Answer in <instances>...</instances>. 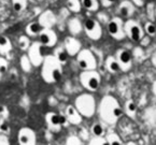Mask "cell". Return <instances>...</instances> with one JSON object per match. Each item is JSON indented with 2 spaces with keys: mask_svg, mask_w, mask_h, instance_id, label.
Here are the masks:
<instances>
[{
  "mask_svg": "<svg viewBox=\"0 0 156 145\" xmlns=\"http://www.w3.org/2000/svg\"><path fill=\"white\" fill-rule=\"evenodd\" d=\"M122 108L115 97L106 95L101 99L98 106V114L100 119L108 125H114L122 116Z\"/></svg>",
  "mask_w": 156,
  "mask_h": 145,
  "instance_id": "cell-1",
  "label": "cell"
},
{
  "mask_svg": "<svg viewBox=\"0 0 156 145\" xmlns=\"http://www.w3.org/2000/svg\"><path fill=\"white\" fill-rule=\"evenodd\" d=\"M41 76L48 84H54L60 81L62 76V64L54 55H48L42 61Z\"/></svg>",
  "mask_w": 156,
  "mask_h": 145,
  "instance_id": "cell-2",
  "label": "cell"
},
{
  "mask_svg": "<svg viewBox=\"0 0 156 145\" xmlns=\"http://www.w3.org/2000/svg\"><path fill=\"white\" fill-rule=\"evenodd\" d=\"M74 106L84 117H92L96 112V101L90 94H82L76 98Z\"/></svg>",
  "mask_w": 156,
  "mask_h": 145,
  "instance_id": "cell-3",
  "label": "cell"
},
{
  "mask_svg": "<svg viewBox=\"0 0 156 145\" xmlns=\"http://www.w3.org/2000/svg\"><path fill=\"white\" fill-rule=\"evenodd\" d=\"M80 82L82 86L88 91H96L100 86V73L95 70H85L80 74Z\"/></svg>",
  "mask_w": 156,
  "mask_h": 145,
  "instance_id": "cell-4",
  "label": "cell"
},
{
  "mask_svg": "<svg viewBox=\"0 0 156 145\" xmlns=\"http://www.w3.org/2000/svg\"><path fill=\"white\" fill-rule=\"evenodd\" d=\"M76 57L79 67L85 71V70H95L97 68V59L92 51L90 50H80Z\"/></svg>",
  "mask_w": 156,
  "mask_h": 145,
  "instance_id": "cell-5",
  "label": "cell"
},
{
  "mask_svg": "<svg viewBox=\"0 0 156 145\" xmlns=\"http://www.w3.org/2000/svg\"><path fill=\"white\" fill-rule=\"evenodd\" d=\"M124 31L125 36H128L133 41H141L143 38V32L142 27L138 22L133 21V19H128L126 23L124 24Z\"/></svg>",
  "mask_w": 156,
  "mask_h": 145,
  "instance_id": "cell-6",
  "label": "cell"
},
{
  "mask_svg": "<svg viewBox=\"0 0 156 145\" xmlns=\"http://www.w3.org/2000/svg\"><path fill=\"white\" fill-rule=\"evenodd\" d=\"M114 57L119 62L121 71L127 72L131 69V67H133V56H131V53L128 50L119 48Z\"/></svg>",
  "mask_w": 156,
  "mask_h": 145,
  "instance_id": "cell-7",
  "label": "cell"
},
{
  "mask_svg": "<svg viewBox=\"0 0 156 145\" xmlns=\"http://www.w3.org/2000/svg\"><path fill=\"white\" fill-rule=\"evenodd\" d=\"M108 31L112 38L115 40H123L126 36H125L124 31V23L119 17H114L108 23Z\"/></svg>",
  "mask_w": 156,
  "mask_h": 145,
  "instance_id": "cell-8",
  "label": "cell"
},
{
  "mask_svg": "<svg viewBox=\"0 0 156 145\" xmlns=\"http://www.w3.org/2000/svg\"><path fill=\"white\" fill-rule=\"evenodd\" d=\"M28 58L34 67H40L44 57L42 55V44L40 42H34L28 47Z\"/></svg>",
  "mask_w": 156,
  "mask_h": 145,
  "instance_id": "cell-9",
  "label": "cell"
},
{
  "mask_svg": "<svg viewBox=\"0 0 156 145\" xmlns=\"http://www.w3.org/2000/svg\"><path fill=\"white\" fill-rule=\"evenodd\" d=\"M84 29L86 35L90 39L92 40H99L102 36L101 31V26L97 19H88L84 23Z\"/></svg>",
  "mask_w": 156,
  "mask_h": 145,
  "instance_id": "cell-10",
  "label": "cell"
},
{
  "mask_svg": "<svg viewBox=\"0 0 156 145\" xmlns=\"http://www.w3.org/2000/svg\"><path fill=\"white\" fill-rule=\"evenodd\" d=\"M38 36H39V42L42 44V46L52 47L57 43V36L55 31L51 28H42Z\"/></svg>",
  "mask_w": 156,
  "mask_h": 145,
  "instance_id": "cell-11",
  "label": "cell"
},
{
  "mask_svg": "<svg viewBox=\"0 0 156 145\" xmlns=\"http://www.w3.org/2000/svg\"><path fill=\"white\" fill-rule=\"evenodd\" d=\"M17 140L21 145H34L37 143V136L31 128L24 127L19 131Z\"/></svg>",
  "mask_w": 156,
  "mask_h": 145,
  "instance_id": "cell-12",
  "label": "cell"
},
{
  "mask_svg": "<svg viewBox=\"0 0 156 145\" xmlns=\"http://www.w3.org/2000/svg\"><path fill=\"white\" fill-rule=\"evenodd\" d=\"M45 123L48 130L52 132H59L62 130V123H60L59 114L55 112H48L45 114Z\"/></svg>",
  "mask_w": 156,
  "mask_h": 145,
  "instance_id": "cell-13",
  "label": "cell"
},
{
  "mask_svg": "<svg viewBox=\"0 0 156 145\" xmlns=\"http://www.w3.org/2000/svg\"><path fill=\"white\" fill-rule=\"evenodd\" d=\"M64 47L68 55L76 56L81 50V43L73 37H66L64 42Z\"/></svg>",
  "mask_w": 156,
  "mask_h": 145,
  "instance_id": "cell-14",
  "label": "cell"
},
{
  "mask_svg": "<svg viewBox=\"0 0 156 145\" xmlns=\"http://www.w3.org/2000/svg\"><path fill=\"white\" fill-rule=\"evenodd\" d=\"M65 116H66L68 123L72 125H80L82 123V115H81L79 111L76 109L74 105H68L65 111Z\"/></svg>",
  "mask_w": 156,
  "mask_h": 145,
  "instance_id": "cell-15",
  "label": "cell"
},
{
  "mask_svg": "<svg viewBox=\"0 0 156 145\" xmlns=\"http://www.w3.org/2000/svg\"><path fill=\"white\" fill-rule=\"evenodd\" d=\"M38 23L41 25L42 28H51L56 23V17L53 12L48 10V11L43 12V13L40 15V19Z\"/></svg>",
  "mask_w": 156,
  "mask_h": 145,
  "instance_id": "cell-16",
  "label": "cell"
},
{
  "mask_svg": "<svg viewBox=\"0 0 156 145\" xmlns=\"http://www.w3.org/2000/svg\"><path fill=\"white\" fill-rule=\"evenodd\" d=\"M135 12V5L131 1L128 0H124L121 2L119 7V13L123 16V17H130Z\"/></svg>",
  "mask_w": 156,
  "mask_h": 145,
  "instance_id": "cell-17",
  "label": "cell"
},
{
  "mask_svg": "<svg viewBox=\"0 0 156 145\" xmlns=\"http://www.w3.org/2000/svg\"><path fill=\"white\" fill-rule=\"evenodd\" d=\"M106 68H107V70H108V72H110V73H112V74L119 73V72L121 71L119 62L115 59L114 56H108V57H107Z\"/></svg>",
  "mask_w": 156,
  "mask_h": 145,
  "instance_id": "cell-18",
  "label": "cell"
},
{
  "mask_svg": "<svg viewBox=\"0 0 156 145\" xmlns=\"http://www.w3.org/2000/svg\"><path fill=\"white\" fill-rule=\"evenodd\" d=\"M12 43L10 39L5 36H0V54L1 55H7L11 52Z\"/></svg>",
  "mask_w": 156,
  "mask_h": 145,
  "instance_id": "cell-19",
  "label": "cell"
},
{
  "mask_svg": "<svg viewBox=\"0 0 156 145\" xmlns=\"http://www.w3.org/2000/svg\"><path fill=\"white\" fill-rule=\"evenodd\" d=\"M124 110L125 113H126V115L130 118H135L136 115H137V104L135 103L133 100H127L125 102V106H124Z\"/></svg>",
  "mask_w": 156,
  "mask_h": 145,
  "instance_id": "cell-20",
  "label": "cell"
},
{
  "mask_svg": "<svg viewBox=\"0 0 156 145\" xmlns=\"http://www.w3.org/2000/svg\"><path fill=\"white\" fill-rule=\"evenodd\" d=\"M105 138L107 140V144H110V145H122L124 144L122 141V139L119 138V136L114 131H110L108 132L107 134H105Z\"/></svg>",
  "mask_w": 156,
  "mask_h": 145,
  "instance_id": "cell-21",
  "label": "cell"
},
{
  "mask_svg": "<svg viewBox=\"0 0 156 145\" xmlns=\"http://www.w3.org/2000/svg\"><path fill=\"white\" fill-rule=\"evenodd\" d=\"M54 56L62 64H66L68 61V53L66 52L65 47H57L54 51Z\"/></svg>",
  "mask_w": 156,
  "mask_h": 145,
  "instance_id": "cell-22",
  "label": "cell"
},
{
  "mask_svg": "<svg viewBox=\"0 0 156 145\" xmlns=\"http://www.w3.org/2000/svg\"><path fill=\"white\" fill-rule=\"evenodd\" d=\"M68 28L71 31V33L73 35H79L82 31V24L78 19H72L69 21L68 23Z\"/></svg>",
  "mask_w": 156,
  "mask_h": 145,
  "instance_id": "cell-23",
  "label": "cell"
},
{
  "mask_svg": "<svg viewBox=\"0 0 156 145\" xmlns=\"http://www.w3.org/2000/svg\"><path fill=\"white\" fill-rule=\"evenodd\" d=\"M90 132H92L93 136H103L106 134V127L101 123H95L90 127Z\"/></svg>",
  "mask_w": 156,
  "mask_h": 145,
  "instance_id": "cell-24",
  "label": "cell"
},
{
  "mask_svg": "<svg viewBox=\"0 0 156 145\" xmlns=\"http://www.w3.org/2000/svg\"><path fill=\"white\" fill-rule=\"evenodd\" d=\"M42 30V27L39 23H30L26 27V32H27L28 36H38L40 33V31Z\"/></svg>",
  "mask_w": 156,
  "mask_h": 145,
  "instance_id": "cell-25",
  "label": "cell"
},
{
  "mask_svg": "<svg viewBox=\"0 0 156 145\" xmlns=\"http://www.w3.org/2000/svg\"><path fill=\"white\" fill-rule=\"evenodd\" d=\"M20 64H21V68L25 73H29L31 71L32 64L30 62L29 58L27 55H22L21 56V60H20Z\"/></svg>",
  "mask_w": 156,
  "mask_h": 145,
  "instance_id": "cell-26",
  "label": "cell"
},
{
  "mask_svg": "<svg viewBox=\"0 0 156 145\" xmlns=\"http://www.w3.org/2000/svg\"><path fill=\"white\" fill-rule=\"evenodd\" d=\"M81 5H83L88 11H97L99 8L97 0H81Z\"/></svg>",
  "mask_w": 156,
  "mask_h": 145,
  "instance_id": "cell-27",
  "label": "cell"
},
{
  "mask_svg": "<svg viewBox=\"0 0 156 145\" xmlns=\"http://www.w3.org/2000/svg\"><path fill=\"white\" fill-rule=\"evenodd\" d=\"M27 0H12V5L15 12H22L26 8Z\"/></svg>",
  "mask_w": 156,
  "mask_h": 145,
  "instance_id": "cell-28",
  "label": "cell"
},
{
  "mask_svg": "<svg viewBox=\"0 0 156 145\" xmlns=\"http://www.w3.org/2000/svg\"><path fill=\"white\" fill-rule=\"evenodd\" d=\"M67 7L72 12H80L82 5L79 0H67Z\"/></svg>",
  "mask_w": 156,
  "mask_h": 145,
  "instance_id": "cell-29",
  "label": "cell"
},
{
  "mask_svg": "<svg viewBox=\"0 0 156 145\" xmlns=\"http://www.w3.org/2000/svg\"><path fill=\"white\" fill-rule=\"evenodd\" d=\"M19 46L22 51H27L28 47L30 46V41L28 39V37L26 36H21L19 38Z\"/></svg>",
  "mask_w": 156,
  "mask_h": 145,
  "instance_id": "cell-30",
  "label": "cell"
},
{
  "mask_svg": "<svg viewBox=\"0 0 156 145\" xmlns=\"http://www.w3.org/2000/svg\"><path fill=\"white\" fill-rule=\"evenodd\" d=\"M88 144H90V145H103V144H107V140H106V138H105V136H93V139H90V143H88Z\"/></svg>",
  "mask_w": 156,
  "mask_h": 145,
  "instance_id": "cell-31",
  "label": "cell"
},
{
  "mask_svg": "<svg viewBox=\"0 0 156 145\" xmlns=\"http://www.w3.org/2000/svg\"><path fill=\"white\" fill-rule=\"evenodd\" d=\"M66 144L67 145H81V144H83V142L78 136H74V134H72V136H68V138H67Z\"/></svg>",
  "mask_w": 156,
  "mask_h": 145,
  "instance_id": "cell-32",
  "label": "cell"
},
{
  "mask_svg": "<svg viewBox=\"0 0 156 145\" xmlns=\"http://www.w3.org/2000/svg\"><path fill=\"white\" fill-rule=\"evenodd\" d=\"M145 32H147L149 36H155L156 33V27H155V24L153 23V22H147V24H145Z\"/></svg>",
  "mask_w": 156,
  "mask_h": 145,
  "instance_id": "cell-33",
  "label": "cell"
},
{
  "mask_svg": "<svg viewBox=\"0 0 156 145\" xmlns=\"http://www.w3.org/2000/svg\"><path fill=\"white\" fill-rule=\"evenodd\" d=\"M8 70V61L3 57H0V78L5 74Z\"/></svg>",
  "mask_w": 156,
  "mask_h": 145,
  "instance_id": "cell-34",
  "label": "cell"
},
{
  "mask_svg": "<svg viewBox=\"0 0 156 145\" xmlns=\"http://www.w3.org/2000/svg\"><path fill=\"white\" fill-rule=\"evenodd\" d=\"M10 131V127L9 125L5 123V118H2V119H0V133H9Z\"/></svg>",
  "mask_w": 156,
  "mask_h": 145,
  "instance_id": "cell-35",
  "label": "cell"
},
{
  "mask_svg": "<svg viewBox=\"0 0 156 145\" xmlns=\"http://www.w3.org/2000/svg\"><path fill=\"white\" fill-rule=\"evenodd\" d=\"M147 13H149V16L151 17V19H155V7H154L153 3L147 5Z\"/></svg>",
  "mask_w": 156,
  "mask_h": 145,
  "instance_id": "cell-36",
  "label": "cell"
},
{
  "mask_svg": "<svg viewBox=\"0 0 156 145\" xmlns=\"http://www.w3.org/2000/svg\"><path fill=\"white\" fill-rule=\"evenodd\" d=\"M10 144L9 138L5 133H0V145H8Z\"/></svg>",
  "mask_w": 156,
  "mask_h": 145,
  "instance_id": "cell-37",
  "label": "cell"
},
{
  "mask_svg": "<svg viewBox=\"0 0 156 145\" xmlns=\"http://www.w3.org/2000/svg\"><path fill=\"white\" fill-rule=\"evenodd\" d=\"M9 114V112H8V110L5 108V106H1L0 108V115H1V117L2 118H5V116Z\"/></svg>",
  "mask_w": 156,
  "mask_h": 145,
  "instance_id": "cell-38",
  "label": "cell"
},
{
  "mask_svg": "<svg viewBox=\"0 0 156 145\" xmlns=\"http://www.w3.org/2000/svg\"><path fill=\"white\" fill-rule=\"evenodd\" d=\"M114 2H115V0H101V3H102L103 7H110V5Z\"/></svg>",
  "mask_w": 156,
  "mask_h": 145,
  "instance_id": "cell-39",
  "label": "cell"
},
{
  "mask_svg": "<svg viewBox=\"0 0 156 145\" xmlns=\"http://www.w3.org/2000/svg\"><path fill=\"white\" fill-rule=\"evenodd\" d=\"M59 118H60V123H62V126H65V125L68 123V120H67V118L65 115H59Z\"/></svg>",
  "mask_w": 156,
  "mask_h": 145,
  "instance_id": "cell-40",
  "label": "cell"
},
{
  "mask_svg": "<svg viewBox=\"0 0 156 145\" xmlns=\"http://www.w3.org/2000/svg\"><path fill=\"white\" fill-rule=\"evenodd\" d=\"M136 3H137V5H139V7H142L143 5V0H133Z\"/></svg>",
  "mask_w": 156,
  "mask_h": 145,
  "instance_id": "cell-41",
  "label": "cell"
},
{
  "mask_svg": "<svg viewBox=\"0 0 156 145\" xmlns=\"http://www.w3.org/2000/svg\"><path fill=\"white\" fill-rule=\"evenodd\" d=\"M152 62H153V64L155 66V55H153V58H152Z\"/></svg>",
  "mask_w": 156,
  "mask_h": 145,
  "instance_id": "cell-42",
  "label": "cell"
}]
</instances>
